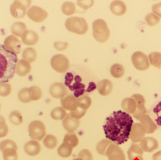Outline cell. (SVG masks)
Instances as JSON below:
<instances>
[{
  "label": "cell",
  "instance_id": "cell-19",
  "mask_svg": "<svg viewBox=\"0 0 161 160\" xmlns=\"http://www.w3.org/2000/svg\"><path fill=\"white\" fill-rule=\"evenodd\" d=\"M97 88L98 93L101 95L106 96L108 95L111 93L113 88V85L110 81L105 79L98 83Z\"/></svg>",
  "mask_w": 161,
  "mask_h": 160
},
{
  "label": "cell",
  "instance_id": "cell-30",
  "mask_svg": "<svg viewBox=\"0 0 161 160\" xmlns=\"http://www.w3.org/2000/svg\"><path fill=\"white\" fill-rule=\"evenodd\" d=\"M9 119L11 124L15 126H20L23 121L21 114L18 111H14L10 113L9 116Z\"/></svg>",
  "mask_w": 161,
  "mask_h": 160
},
{
  "label": "cell",
  "instance_id": "cell-32",
  "mask_svg": "<svg viewBox=\"0 0 161 160\" xmlns=\"http://www.w3.org/2000/svg\"><path fill=\"white\" fill-rule=\"evenodd\" d=\"M72 147L66 145L65 144L62 143L58 149V153L60 157L62 158H68L71 155L73 152Z\"/></svg>",
  "mask_w": 161,
  "mask_h": 160
},
{
  "label": "cell",
  "instance_id": "cell-42",
  "mask_svg": "<svg viewBox=\"0 0 161 160\" xmlns=\"http://www.w3.org/2000/svg\"><path fill=\"white\" fill-rule=\"evenodd\" d=\"M73 160H81V159L80 158H77Z\"/></svg>",
  "mask_w": 161,
  "mask_h": 160
},
{
  "label": "cell",
  "instance_id": "cell-16",
  "mask_svg": "<svg viewBox=\"0 0 161 160\" xmlns=\"http://www.w3.org/2000/svg\"><path fill=\"white\" fill-rule=\"evenodd\" d=\"M23 43L27 46H34L39 40L38 35L32 30H26L21 36Z\"/></svg>",
  "mask_w": 161,
  "mask_h": 160
},
{
  "label": "cell",
  "instance_id": "cell-31",
  "mask_svg": "<svg viewBox=\"0 0 161 160\" xmlns=\"http://www.w3.org/2000/svg\"><path fill=\"white\" fill-rule=\"evenodd\" d=\"M61 10L65 15L71 16L76 13V7L72 2H66L62 4Z\"/></svg>",
  "mask_w": 161,
  "mask_h": 160
},
{
  "label": "cell",
  "instance_id": "cell-35",
  "mask_svg": "<svg viewBox=\"0 0 161 160\" xmlns=\"http://www.w3.org/2000/svg\"><path fill=\"white\" fill-rule=\"evenodd\" d=\"M12 86L8 82L0 84V96L6 97L11 94Z\"/></svg>",
  "mask_w": 161,
  "mask_h": 160
},
{
  "label": "cell",
  "instance_id": "cell-24",
  "mask_svg": "<svg viewBox=\"0 0 161 160\" xmlns=\"http://www.w3.org/2000/svg\"><path fill=\"white\" fill-rule=\"evenodd\" d=\"M37 56L36 51L35 49L31 47L25 49L22 54V58L23 59L28 61L30 63H32L36 61Z\"/></svg>",
  "mask_w": 161,
  "mask_h": 160
},
{
  "label": "cell",
  "instance_id": "cell-38",
  "mask_svg": "<svg viewBox=\"0 0 161 160\" xmlns=\"http://www.w3.org/2000/svg\"><path fill=\"white\" fill-rule=\"evenodd\" d=\"M12 147L18 149V146L14 141L10 140H6L2 141L0 143V150L2 151L3 149L7 147Z\"/></svg>",
  "mask_w": 161,
  "mask_h": 160
},
{
  "label": "cell",
  "instance_id": "cell-15",
  "mask_svg": "<svg viewBox=\"0 0 161 160\" xmlns=\"http://www.w3.org/2000/svg\"><path fill=\"white\" fill-rule=\"evenodd\" d=\"M80 120L74 119L68 114L62 121V126L68 132H74L80 126Z\"/></svg>",
  "mask_w": 161,
  "mask_h": 160
},
{
  "label": "cell",
  "instance_id": "cell-5",
  "mask_svg": "<svg viewBox=\"0 0 161 160\" xmlns=\"http://www.w3.org/2000/svg\"><path fill=\"white\" fill-rule=\"evenodd\" d=\"M65 26L68 31L78 35L85 34L89 29L86 20L77 17L69 18L65 23Z\"/></svg>",
  "mask_w": 161,
  "mask_h": 160
},
{
  "label": "cell",
  "instance_id": "cell-41",
  "mask_svg": "<svg viewBox=\"0 0 161 160\" xmlns=\"http://www.w3.org/2000/svg\"><path fill=\"white\" fill-rule=\"evenodd\" d=\"M55 48L58 51H64L68 48L69 43L67 42H60L57 41L55 42L54 44Z\"/></svg>",
  "mask_w": 161,
  "mask_h": 160
},
{
  "label": "cell",
  "instance_id": "cell-12",
  "mask_svg": "<svg viewBox=\"0 0 161 160\" xmlns=\"http://www.w3.org/2000/svg\"><path fill=\"white\" fill-rule=\"evenodd\" d=\"M108 160H125V154L118 145L113 143L110 145L106 152Z\"/></svg>",
  "mask_w": 161,
  "mask_h": 160
},
{
  "label": "cell",
  "instance_id": "cell-14",
  "mask_svg": "<svg viewBox=\"0 0 161 160\" xmlns=\"http://www.w3.org/2000/svg\"><path fill=\"white\" fill-rule=\"evenodd\" d=\"M31 64L25 59H20L17 62L15 68V72L20 77H25L31 72Z\"/></svg>",
  "mask_w": 161,
  "mask_h": 160
},
{
  "label": "cell",
  "instance_id": "cell-21",
  "mask_svg": "<svg viewBox=\"0 0 161 160\" xmlns=\"http://www.w3.org/2000/svg\"><path fill=\"white\" fill-rule=\"evenodd\" d=\"M27 30V26L24 23L17 22L12 24L11 32L13 34L19 37H21L22 35Z\"/></svg>",
  "mask_w": 161,
  "mask_h": 160
},
{
  "label": "cell",
  "instance_id": "cell-10",
  "mask_svg": "<svg viewBox=\"0 0 161 160\" xmlns=\"http://www.w3.org/2000/svg\"><path fill=\"white\" fill-rule=\"evenodd\" d=\"M27 15L30 19L36 23L42 22L48 16L46 10L36 6H33L29 8Z\"/></svg>",
  "mask_w": 161,
  "mask_h": 160
},
{
  "label": "cell",
  "instance_id": "cell-26",
  "mask_svg": "<svg viewBox=\"0 0 161 160\" xmlns=\"http://www.w3.org/2000/svg\"><path fill=\"white\" fill-rule=\"evenodd\" d=\"M67 115V112L61 107L55 108L51 113V117L56 121L63 120Z\"/></svg>",
  "mask_w": 161,
  "mask_h": 160
},
{
  "label": "cell",
  "instance_id": "cell-36",
  "mask_svg": "<svg viewBox=\"0 0 161 160\" xmlns=\"http://www.w3.org/2000/svg\"><path fill=\"white\" fill-rule=\"evenodd\" d=\"M8 128L4 117L0 115V138L6 137L8 134Z\"/></svg>",
  "mask_w": 161,
  "mask_h": 160
},
{
  "label": "cell",
  "instance_id": "cell-37",
  "mask_svg": "<svg viewBox=\"0 0 161 160\" xmlns=\"http://www.w3.org/2000/svg\"><path fill=\"white\" fill-rule=\"evenodd\" d=\"M87 110H83L78 107L76 110L70 112V115L74 119L79 120L86 114Z\"/></svg>",
  "mask_w": 161,
  "mask_h": 160
},
{
  "label": "cell",
  "instance_id": "cell-17",
  "mask_svg": "<svg viewBox=\"0 0 161 160\" xmlns=\"http://www.w3.org/2000/svg\"><path fill=\"white\" fill-rule=\"evenodd\" d=\"M61 104L65 110L73 111L78 108L77 98L73 95L64 97L61 99Z\"/></svg>",
  "mask_w": 161,
  "mask_h": 160
},
{
  "label": "cell",
  "instance_id": "cell-23",
  "mask_svg": "<svg viewBox=\"0 0 161 160\" xmlns=\"http://www.w3.org/2000/svg\"><path fill=\"white\" fill-rule=\"evenodd\" d=\"M111 11L114 15L121 16L125 13V4L121 1H114L110 6Z\"/></svg>",
  "mask_w": 161,
  "mask_h": 160
},
{
  "label": "cell",
  "instance_id": "cell-25",
  "mask_svg": "<svg viewBox=\"0 0 161 160\" xmlns=\"http://www.w3.org/2000/svg\"><path fill=\"white\" fill-rule=\"evenodd\" d=\"M43 143L46 148L49 149H53L57 146L58 141L55 136L52 134H48L45 136Z\"/></svg>",
  "mask_w": 161,
  "mask_h": 160
},
{
  "label": "cell",
  "instance_id": "cell-13",
  "mask_svg": "<svg viewBox=\"0 0 161 160\" xmlns=\"http://www.w3.org/2000/svg\"><path fill=\"white\" fill-rule=\"evenodd\" d=\"M50 94L53 97L56 99H62L67 93V89L63 84L59 82L55 83L50 87Z\"/></svg>",
  "mask_w": 161,
  "mask_h": 160
},
{
  "label": "cell",
  "instance_id": "cell-11",
  "mask_svg": "<svg viewBox=\"0 0 161 160\" xmlns=\"http://www.w3.org/2000/svg\"><path fill=\"white\" fill-rule=\"evenodd\" d=\"M3 46L7 50L15 54H19L21 52V42L16 36L13 35H9L6 38Z\"/></svg>",
  "mask_w": 161,
  "mask_h": 160
},
{
  "label": "cell",
  "instance_id": "cell-40",
  "mask_svg": "<svg viewBox=\"0 0 161 160\" xmlns=\"http://www.w3.org/2000/svg\"><path fill=\"white\" fill-rule=\"evenodd\" d=\"M77 4L80 7L87 10L90 8L94 4L93 1H78Z\"/></svg>",
  "mask_w": 161,
  "mask_h": 160
},
{
  "label": "cell",
  "instance_id": "cell-33",
  "mask_svg": "<svg viewBox=\"0 0 161 160\" xmlns=\"http://www.w3.org/2000/svg\"><path fill=\"white\" fill-rule=\"evenodd\" d=\"M110 72L114 78H120L123 76L124 69L122 66L119 64H114L111 67Z\"/></svg>",
  "mask_w": 161,
  "mask_h": 160
},
{
  "label": "cell",
  "instance_id": "cell-8",
  "mask_svg": "<svg viewBox=\"0 0 161 160\" xmlns=\"http://www.w3.org/2000/svg\"><path fill=\"white\" fill-rule=\"evenodd\" d=\"M51 64L53 70L60 73H65L69 67V59L65 55L61 54L55 55L51 60Z\"/></svg>",
  "mask_w": 161,
  "mask_h": 160
},
{
  "label": "cell",
  "instance_id": "cell-27",
  "mask_svg": "<svg viewBox=\"0 0 161 160\" xmlns=\"http://www.w3.org/2000/svg\"><path fill=\"white\" fill-rule=\"evenodd\" d=\"M113 142L108 139H104L101 140L97 144L96 147L97 151L99 155L106 156V152L110 145L113 143Z\"/></svg>",
  "mask_w": 161,
  "mask_h": 160
},
{
  "label": "cell",
  "instance_id": "cell-2",
  "mask_svg": "<svg viewBox=\"0 0 161 160\" xmlns=\"http://www.w3.org/2000/svg\"><path fill=\"white\" fill-rule=\"evenodd\" d=\"M17 55L0 44V84L8 82L14 77Z\"/></svg>",
  "mask_w": 161,
  "mask_h": 160
},
{
  "label": "cell",
  "instance_id": "cell-1",
  "mask_svg": "<svg viewBox=\"0 0 161 160\" xmlns=\"http://www.w3.org/2000/svg\"><path fill=\"white\" fill-rule=\"evenodd\" d=\"M133 124L129 114L122 111L114 112L103 126L106 138L117 145L125 143L129 139Z\"/></svg>",
  "mask_w": 161,
  "mask_h": 160
},
{
  "label": "cell",
  "instance_id": "cell-39",
  "mask_svg": "<svg viewBox=\"0 0 161 160\" xmlns=\"http://www.w3.org/2000/svg\"><path fill=\"white\" fill-rule=\"evenodd\" d=\"M78 158L82 160H93V156L90 150L87 149H83L79 152Z\"/></svg>",
  "mask_w": 161,
  "mask_h": 160
},
{
  "label": "cell",
  "instance_id": "cell-29",
  "mask_svg": "<svg viewBox=\"0 0 161 160\" xmlns=\"http://www.w3.org/2000/svg\"><path fill=\"white\" fill-rule=\"evenodd\" d=\"M28 92L29 97L32 101L39 100L42 96V91L41 89L36 85L28 88Z\"/></svg>",
  "mask_w": 161,
  "mask_h": 160
},
{
  "label": "cell",
  "instance_id": "cell-6",
  "mask_svg": "<svg viewBox=\"0 0 161 160\" xmlns=\"http://www.w3.org/2000/svg\"><path fill=\"white\" fill-rule=\"evenodd\" d=\"M28 132L32 140L40 142L46 135V127L43 122L35 120L29 124Z\"/></svg>",
  "mask_w": 161,
  "mask_h": 160
},
{
  "label": "cell",
  "instance_id": "cell-28",
  "mask_svg": "<svg viewBox=\"0 0 161 160\" xmlns=\"http://www.w3.org/2000/svg\"><path fill=\"white\" fill-rule=\"evenodd\" d=\"M77 103L78 107L83 110H87L92 105V99L87 95H82L77 98Z\"/></svg>",
  "mask_w": 161,
  "mask_h": 160
},
{
  "label": "cell",
  "instance_id": "cell-9",
  "mask_svg": "<svg viewBox=\"0 0 161 160\" xmlns=\"http://www.w3.org/2000/svg\"><path fill=\"white\" fill-rule=\"evenodd\" d=\"M147 114L158 127H161V97L158 99L147 111Z\"/></svg>",
  "mask_w": 161,
  "mask_h": 160
},
{
  "label": "cell",
  "instance_id": "cell-20",
  "mask_svg": "<svg viewBox=\"0 0 161 160\" xmlns=\"http://www.w3.org/2000/svg\"><path fill=\"white\" fill-rule=\"evenodd\" d=\"M63 143L74 148L78 146L79 139L75 132H69L65 135Z\"/></svg>",
  "mask_w": 161,
  "mask_h": 160
},
{
  "label": "cell",
  "instance_id": "cell-4",
  "mask_svg": "<svg viewBox=\"0 0 161 160\" xmlns=\"http://www.w3.org/2000/svg\"><path fill=\"white\" fill-rule=\"evenodd\" d=\"M93 36L99 43L108 41L110 34V30L107 23L101 19L96 20L92 24Z\"/></svg>",
  "mask_w": 161,
  "mask_h": 160
},
{
  "label": "cell",
  "instance_id": "cell-3",
  "mask_svg": "<svg viewBox=\"0 0 161 160\" xmlns=\"http://www.w3.org/2000/svg\"><path fill=\"white\" fill-rule=\"evenodd\" d=\"M82 79L79 75L75 76L71 72H68L65 76V84L71 91H74V95L79 98L87 92L86 85L81 83Z\"/></svg>",
  "mask_w": 161,
  "mask_h": 160
},
{
  "label": "cell",
  "instance_id": "cell-43",
  "mask_svg": "<svg viewBox=\"0 0 161 160\" xmlns=\"http://www.w3.org/2000/svg\"><path fill=\"white\" fill-rule=\"evenodd\" d=\"M0 111H1V104H0Z\"/></svg>",
  "mask_w": 161,
  "mask_h": 160
},
{
  "label": "cell",
  "instance_id": "cell-18",
  "mask_svg": "<svg viewBox=\"0 0 161 160\" xmlns=\"http://www.w3.org/2000/svg\"><path fill=\"white\" fill-rule=\"evenodd\" d=\"M25 153L30 157L37 156L41 151V146L38 142L34 140L29 141L24 146Z\"/></svg>",
  "mask_w": 161,
  "mask_h": 160
},
{
  "label": "cell",
  "instance_id": "cell-22",
  "mask_svg": "<svg viewBox=\"0 0 161 160\" xmlns=\"http://www.w3.org/2000/svg\"><path fill=\"white\" fill-rule=\"evenodd\" d=\"M18 149L14 147H7L2 150L4 160H18Z\"/></svg>",
  "mask_w": 161,
  "mask_h": 160
},
{
  "label": "cell",
  "instance_id": "cell-34",
  "mask_svg": "<svg viewBox=\"0 0 161 160\" xmlns=\"http://www.w3.org/2000/svg\"><path fill=\"white\" fill-rule=\"evenodd\" d=\"M28 88L25 87L19 91L18 93V98L19 100L23 103H28L32 102L28 94Z\"/></svg>",
  "mask_w": 161,
  "mask_h": 160
},
{
  "label": "cell",
  "instance_id": "cell-7",
  "mask_svg": "<svg viewBox=\"0 0 161 160\" xmlns=\"http://www.w3.org/2000/svg\"><path fill=\"white\" fill-rule=\"evenodd\" d=\"M31 1H14L10 7V12L13 18L16 19L23 18L25 17L26 10L30 7Z\"/></svg>",
  "mask_w": 161,
  "mask_h": 160
}]
</instances>
